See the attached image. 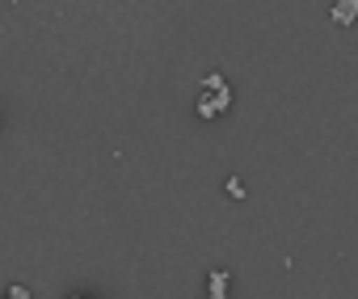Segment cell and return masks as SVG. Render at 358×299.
<instances>
[{
    "label": "cell",
    "instance_id": "cell-2",
    "mask_svg": "<svg viewBox=\"0 0 358 299\" xmlns=\"http://www.w3.org/2000/svg\"><path fill=\"white\" fill-rule=\"evenodd\" d=\"M228 282H232L228 270H211L207 274V299H228Z\"/></svg>",
    "mask_w": 358,
    "mask_h": 299
},
{
    "label": "cell",
    "instance_id": "cell-3",
    "mask_svg": "<svg viewBox=\"0 0 358 299\" xmlns=\"http://www.w3.org/2000/svg\"><path fill=\"white\" fill-rule=\"evenodd\" d=\"M354 13H358V5H354V0H341V5H333V9H329L333 26H354Z\"/></svg>",
    "mask_w": 358,
    "mask_h": 299
},
{
    "label": "cell",
    "instance_id": "cell-7",
    "mask_svg": "<svg viewBox=\"0 0 358 299\" xmlns=\"http://www.w3.org/2000/svg\"><path fill=\"white\" fill-rule=\"evenodd\" d=\"M72 299H85V295H72Z\"/></svg>",
    "mask_w": 358,
    "mask_h": 299
},
{
    "label": "cell",
    "instance_id": "cell-1",
    "mask_svg": "<svg viewBox=\"0 0 358 299\" xmlns=\"http://www.w3.org/2000/svg\"><path fill=\"white\" fill-rule=\"evenodd\" d=\"M232 97H236V93H232V85H228L224 93H203V97H199V118H203V122L220 118V114L232 105Z\"/></svg>",
    "mask_w": 358,
    "mask_h": 299
},
{
    "label": "cell",
    "instance_id": "cell-6",
    "mask_svg": "<svg viewBox=\"0 0 358 299\" xmlns=\"http://www.w3.org/2000/svg\"><path fill=\"white\" fill-rule=\"evenodd\" d=\"M224 190H228V198H245V186H241V177H228V182H224Z\"/></svg>",
    "mask_w": 358,
    "mask_h": 299
},
{
    "label": "cell",
    "instance_id": "cell-4",
    "mask_svg": "<svg viewBox=\"0 0 358 299\" xmlns=\"http://www.w3.org/2000/svg\"><path fill=\"white\" fill-rule=\"evenodd\" d=\"M224 89H228V76H224V72H211V76L203 80V93H224Z\"/></svg>",
    "mask_w": 358,
    "mask_h": 299
},
{
    "label": "cell",
    "instance_id": "cell-5",
    "mask_svg": "<svg viewBox=\"0 0 358 299\" xmlns=\"http://www.w3.org/2000/svg\"><path fill=\"white\" fill-rule=\"evenodd\" d=\"M5 299H34V291H30L26 282H13V286L5 291Z\"/></svg>",
    "mask_w": 358,
    "mask_h": 299
}]
</instances>
